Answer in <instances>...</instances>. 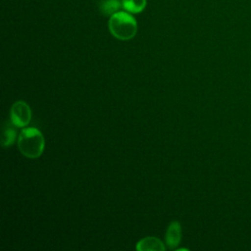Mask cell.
I'll list each match as a JSON object with an SVG mask.
<instances>
[{
    "label": "cell",
    "instance_id": "6da1fadb",
    "mask_svg": "<svg viewBox=\"0 0 251 251\" xmlns=\"http://www.w3.org/2000/svg\"><path fill=\"white\" fill-rule=\"evenodd\" d=\"M18 148L28 159L39 158L45 147V140L41 131L36 127H24L18 136Z\"/></svg>",
    "mask_w": 251,
    "mask_h": 251
},
{
    "label": "cell",
    "instance_id": "5b68a950",
    "mask_svg": "<svg viewBox=\"0 0 251 251\" xmlns=\"http://www.w3.org/2000/svg\"><path fill=\"white\" fill-rule=\"evenodd\" d=\"M137 251H165L164 243L155 236H146L140 239L135 246Z\"/></svg>",
    "mask_w": 251,
    "mask_h": 251
},
{
    "label": "cell",
    "instance_id": "52a82bcc",
    "mask_svg": "<svg viewBox=\"0 0 251 251\" xmlns=\"http://www.w3.org/2000/svg\"><path fill=\"white\" fill-rule=\"evenodd\" d=\"M121 7L123 6L122 1L120 0H103L100 4L99 9L103 15L111 17L113 14L118 12Z\"/></svg>",
    "mask_w": 251,
    "mask_h": 251
},
{
    "label": "cell",
    "instance_id": "277c9868",
    "mask_svg": "<svg viewBox=\"0 0 251 251\" xmlns=\"http://www.w3.org/2000/svg\"><path fill=\"white\" fill-rule=\"evenodd\" d=\"M166 245L169 249H176L181 241V226L178 221H172L166 230L165 234Z\"/></svg>",
    "mask_w": 251,
    "mask_h": 251
},
{
    "label": "cell",
    "instance_id": "7a4b0ae2",
    "mask_svg": "<svg viewBox=\"0 0 251 251\" xmlns=\"http://www.w3.org/2000/svg\"><path fill=\"white\" fill-rule=\"evenodd\" d=\"M108 27L111 34L120 40H129L137 32V23L127 12L118 11L110 17Z\"/></svg>",
    "mask_w": 251,
    "mask_h": 251
},
{
    "label": "cell",
    "instance_id": "ba28073f",
    "mask_svg": "<svg viewBox=\"0 0 251 251\" xmlns=\"http://www.w3.org/2000/svg\"><path fill=\"white\" fill-rule=\"evenodd\" d=\"M122 6L126 12L137 14L146 7V0H122Z\"/></svg>",
    "mask_w": 251,
    "mask_h": 251
},
{
    "label": "cell",
    "instance_id": "8992f818",
    "mask_svg": "<svg viewBox=\"0 0 251 251\" xmlns=\"http://www.w3.org/2000/svg\"><path fill=\"white\" fill-rule=\"evenodd\" d=\"M16 126L12 124V122H6L2 126L1 133V146L2 147H10L16 141Z\"/></svg>",
    "mask_w": 251,
    "mask_h": 251
},
{
    "label": "cell",
    "instance_id": "3957f363",
    "mask_svg": "<svg viewBox=\"0 0 251 251\" xmlns=\"http://www.w3.org/2000/svg\"><path fill=\"white\" fill-rule=\"evenodd\" d=\"M31 109L25 101L18 100L13 103L10 118L12 124L17 127H25L31 121Z\"/></svg>",
    "mask_w": 251,
    "mask_h": 251
}]
</instances>
